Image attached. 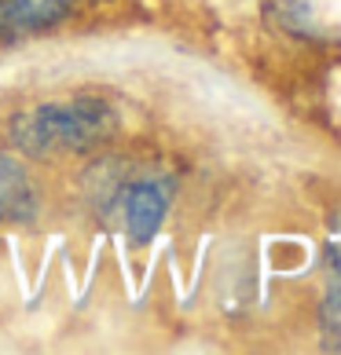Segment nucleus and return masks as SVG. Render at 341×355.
I'll return each mask as SVG.
<instances>
[{
	"label": "nucleus",
	"mask_w": 341,
	"mask_h": 355,
	"mask_svg": "<svg viewBox=\"0 0 341 355\" xmlns=\"http://www.w3.org/2000/svg\"><path fill=\"white\" fill-rule=\"evenodd\" d=\"M323 275H326L323 326H326V334H331V337H341V245H326Z\"/></svg>",
	"instance_id": "obj_5"
},
{
	"label": "nucleus",
	"mask_w": 341,
	"mask_h": 355,
	"mask_svg": "<svg viewBox=\"0 0 341 355\" xmlns=\"http://www.w3.org/2000/svg\"><path fill=\"white\" fill-rule=\"evenodd\" d=\"M173 194H176V183L169 176H158V173L122 176L103 191V216L117 220L128 239L143 245V242H151L154 234H158V227L165 223Z\"/></svg>",
	"instance_id": "obj_2"
},
{
	"label": "nucleus",
	"mask_w": 341,
	"mask_h": 355,
	"mask_svg": "<svg viewBox=\"0 0 341 355\" xmlns=\"http://www.w3.org/2000/svg\"><path fill=\"white\" fill-rule=\"evenodd\" d=\"M37 216V191L26 168L0 154V223H30Z\"/></svg>",
	"instance_id": "obj_4"
},
{
	"label": "nucleus",
	"mask_w": 341,
	"mask_h": 355,
	"mask_svg": "<svg viewBox=\"0 0 341 355\" xmlns=\"http://www.w3.org/2000/svg\"><path fill=\"white\" fill-rule=\"evenodd\" d=\"M96 0H0V41H19L67 22L77 8Z\"/></svg>",
	"instance_id": "obj_3"
},
{
	"label": "nucleus",
	"mask_w": 341,
	"mask_h": 355,
	"mask_svg": "<svg viewBox=\"0 0 341 355\" xmlns=\"http://www.w3.org/2000/svg\"><path fill=\"white\" fill-rule=\"evenodd\" d=\"M117 110L99 96H74V99H51L22 110L11 117L8 136L11 143L30 157L51 154H85L103 147L117 132Z\"/></svg>",
	"instance_id": "obj_1"
}]
</instances>
